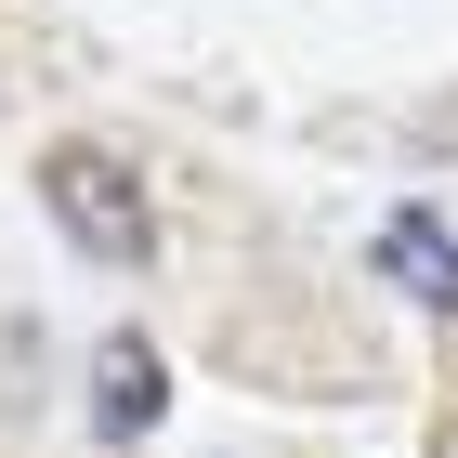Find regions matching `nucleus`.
<instances>
[{
  "label": "nucleus",
  "mask_w": 458,
  "mask_h": 458,
  "mask_svg": "<svg viewBox=\"0 0 458 458\" xmlns=\"http://www.w3.org/2000/svg\"><path fill=\"white\" fill-rule=\"evenodd\" d=\"M39 197H53V223H66L92 262H157V210H144V171L131 157H106V144H53V171H39Z\"/></svg>",
  "instance_id": "1"
},
{
  "label": "nucleus",
  "mask_w": 458,
  "mask_h": 458,
  "mask_svg": "<svg viewBox=\"0 0 458 458\" xmlns=\"http://www.w3.org/2000/svg\"><path fill=\"white\" fill-rule=\"evenodd\" d=\"M380 276L406 288L420 315H458V236H445L432 210H393V223H380Z\"/></svg>",
  "instance_id": "2"
},
{
  "label": "nucleus",
  "mask_w": 458,
  "mask_h": 458,
  "mask_svg": "<svg viewBox=\"0 0 458 458\" xmlns=\"http://www.w3.org/2000/svg\"><path fill=\"white\" fill-rule=\"evenodd\" d=\"M92 420H106L118 445L157 420V353H144V341H106V353H92Z\"/></svg>",
  "instance_id": "3"
}]
</instances>
